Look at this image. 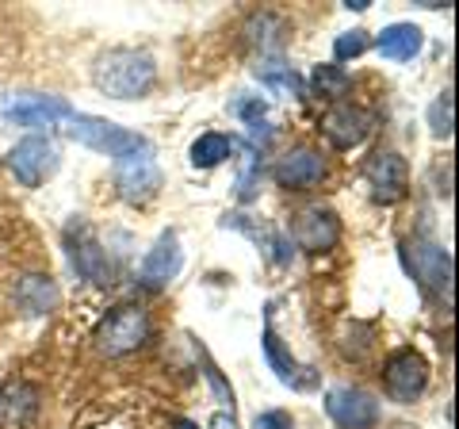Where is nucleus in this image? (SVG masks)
<instances>
[{
	"label": "nucleus",
	"instance_id": "obj_1",
	"mask_svg": "<svg viewBox=\"0 0 459 429\" xmlns=\"http://www.w3.org/2000/svg\"><path fill=\"white\" fill-rule=\"evenodd\" d=\"M92 84L111 100H142L157 84V62L146 50L115 47L96 58Z\"/></svg>",
	"mask_w": 459,
	"mask_h": 429
},
{
	"label": "nucleus",
	"instance_id": "obj_2",
	"mask_svg": "<svg viewBox=\"0 0 459 429\" xmlns=\"http://www.w3.org/2000/svg\"><path fill=\"white\" fill-rule=\"evenodd\" d=\"M402 265L406 273L418 280V288L437 299L440 307L452 311V299H455V265H452V253L440 246L433 238H406L402 241Z\"/></svg>",
	"mask_w": 459,
	"mask_h": 429
},
{
	"label": "nucleus",
	"instance_id": "obj_3",
	"mask_svg": "<svg viewBox=\"0 0 459 429\" xmlns=\"http://www.w3.org/2000/svg\"><path fill=\"white\" fill-rule=\"evenodd\" d=\"M150 334H153L150 314L138 303H123V307H111L104 319L96 322L92 341L104 356H126V353H138L146 346Z\"/></svg>",
	"mask_w": 459,
	"mask_h": 429
},
{
	"label": "nucleus",
	"instance_id": "obj_4",
	"mask_svg": "<svg viewBox=\"0 0 459 429\" xmlns=\"http://www.w3.org/2000/svg\"><path fill=\"white\" fill-rule=\"evenodd\" d=\"M0 116L12 127H27V131H54L57 123L74 119V104L50 92H8L0 104Z\"/></svg>",
	"mask_w": 459,
	"mask_h": 429
},
{
	"label": "nucleus",
	"instance_id": "obj_5",
	"mask_svg": "<svg viewBox=\"0 0 459 429\" xmlns=\"http://www.w3.org/2000/svg\"><path fill=\"white\" fill-rule=\"evenodd\" d=\"M69 138H77L81 146H89L96 153H108V157H126V153L150 150L146 135L126 131V127L111 123V119H100V116H84V111H74V119H69Z\"/></svg>",
	"mask_w": 459,
	"mask_h": 429
},
{
	"label": "nucleus",
	"instance_id": "obj_6",
	"mask_svg": "<svg viewBox=\"0 0 459 429\" xmlns=\"http://www.w3.org/2000/svg\"><path fill=\"white\" fill-rule=\"evenodd\" d=\"M65 250H69V265L77 268L81 280L96 284V288H108L115 284V261L108 257V250L100 246V238L89 223H69L65 226Z\"/></svg>",
	"mask_w": 459,
	"mask_h": 429
},
{
	"label": "nucleus",
	"instance_id": "obj_7",
	"mask_svg": "<svg viewBox=\"0 0 459 429\" xmlns=\"http://www.w3.org/2000/svg\"><path fill=\"white\" fill-rule=\"evenodd\" d=\"M429 388V361L418 349H394L383 361V391L391 403L410 407Z\"/></svg>",
	"mask_w": 459,
	"mask_h": 429
},
{
	"label": "nucleus",
	"instance_id": "obj_8",
	"mask_svg": "<svg viewBox=\"0 0 459 429\" xmlns=\"http://www.w3.org/2000/svg\"><path fill=\"white\" fill-rule=\"evenodd\" d=\"M364 184L376 204L391 207V204H402V199L410 196V165L406 157L398 150H379L368 157L364 165Z\"/></svg>",
	"mask_w": 459,
	"mask_h": 429
},
{
	"label": "nucleus",
	"instance_id": "obj_9",
	"mask_svg": "<svg viewBox=\"0 0 459 429\" xmlns=\"http://www.w3.org/2000/svg\"><path fill=\"white\" fill-rule=\"evenodd\" d=\"M115 188L126 204H150V199L161 192V165L153 162L150 150H138V153H126V157H115Z\"/></svg>",
	"mask_w": 459,
	"mask_h": 429
},
{
	"label": "nucleus",
	"instance_id": "obj_10",
	"mask_svg": "<svg viewBox=\"0 0 459 429\" xmlns=\"http://www.w3.org/2000/svg\"><path fill=\"white\" fill-rule=\"evenodd\" d=\"M318 131L325 135V142L333 150H356L371 138V131H376V111H368L360 104H344L341 100V104H333L318 119Z\"/></svg>",
	"mask_w": 459,
	"mask_h": 429
},
{
	"label": "nucleus",
	"instance_id": "obj_11",
	"mask_svg": "<svg viewBox=\"0 0 459 429\" xmlns=\"http://www.w3.org/2000/svg\"><path fill=\"white\" fill-rule=\"evenodd\" d=\"M291 241L307 253H325L341 241V214L325 204H307L291 214Z\"/></svg>",
	"mask_w": 459,
	"mask_h": 429
},
{
	"label": "nucleus",
	"instance_id": "obj_12",
	"mask_svg": "<svg viewBox=\"0 0 459 429\" xmlns=\"http://www.w3.org/2000/svg\"><path fill=\"white\" fill-rule=\"evenodd\" d=\"M325 414L341 429H376L379 398L364 388H352V383H337V388L325 391Z\"/></svg>",
	"mask_w": 459,
	"mask_h": 429
},
{
	"label": "nucleus",
	"instance_id": "obj_13",
	"mask_svg": "<svg viewBox=\"0 0 459 429\" xmlns=\"http://www.w3.org/2000/svg\"><path fill=\"white\" fill-rule=\"evenodd\" d=\"M8 169L16 173V180L23 184V188H39L42 180L54 177V169H57V146H54L50 138H42V135H27V138H20L16 146H12Z\"/></svg>",
	"mask_w": 459,
	"mask_h": 429
},
{
	"label": "nucleus",
	"instance_id": "obj_14",
	"mask_svg": "<svg viewBox=\"0 0 459 429\" xmlns=\"http://www.w3.org/2000/svg\"><path fill=\"white\" fill-rule=\"evenodd\" d=\"M272 177H276V184L287 188V192H307L325 177V157H322V150H314V146H295L276 162Z\"/></svg>",
	"mask_w": 459,
	"mask_h": 429
},
{
	"label": "nucleus",
	"instance_id": "obj_15",
	"mask_svg": "<svg viewBox=\"0 0 459 429\" xmlns=\"http://www.w3.org/2000/svg\"><path fill=\"white\" fill-rule=\"evenodd\" d=\"M241 35H246V47L256 50L261 58H283V47H287V39H291V23H287V16H280V12L264 8L246 20Z\"/></svg>",
	"mask_w": 459,
	"mask_h": 429
},
{
	"label": "nucleus",
	"instance_id": "obj_16",
	"mask_svg": "<svg viewBox=\"0 0 459 429\" xmlns=\"http://www.w3.org/2000/svg\"><path fill=\"white\" fill-rule=\"evenodd\" d=\"M184 268V250H180V238L165 231L161 238L153 241V250L142 257V268H138V280L146 284V288H165L169 280H177Z\"/></svg>",
	"mask_w": 459,
	"mask_h": 429
},
{
	"label": "nucleus",
	"instance_id": "obj_17",
	"mask_svg": "<svg viewBox=\"0 0 459 429\" xmlns=\"http://www.w3.org/2000/svg\"><path fill=\"white\" fill-rule=\"evenodd\" d=\"M261 346H264V361H268L272 372H276V380H280V383H287V388H295V391L318 388V372H314L310 364H299L295 356L283 349V341L276 337V330H272V319L264 322Z\"/></svg>",
	"mask_w": 459,
	"mask_h": 429
},
{
	"label": "nucleus",
	"instance_id": "obj_18",
	"mask_svg": "<svg viewBox=\"0 0 459 429\" xmlns=\"http://www.w3.org/2000/svg\"><path fill=\"white\" fill-rule=\"evenodd\" d=\"M12 303L27 319H39V314H50L57 307V284L42 273H23L12 280Z\"/></svg>",
	"mask_w": 459,
	"mask_h": 429
},
{
	"label": "nucleus",
	"instance_id": "obj_19",
	"mask_svg": "<svg viewBox=\"0 0 459 429\" xmlns=\"http://www.w3.org/2000/svg\"><path fill=\"white\" fill-rule=\"evenodd\" d=\"M421 42H425V35L418 23H391L379 31L376 50L386 62H413L421 54Z\"/></svg>",
	"mask_w": 459,
	"mask_h": 429
},
{
	"label": "nucleus",
	"instance_id": "obj_20",
	"mask_svg": "<svg viewBox=\"0 0 459 429\" xmlns=\"http://www.w3.org/2000/svg\"><path fill=\"white\" fill-rule=\"evenodd\" d=\"M35 410H39V391L31 388V383L12 380V383H4V388H0V414H4L12 425L35 418Z\"/></svg>",
	"mask_w": 459,
	"mask_h": 429
},
{
	"label": "nucleus",
	"instance_id": "obj_21",
	"mask_svg": "<svg viewBox=\"0 0 459 429\" xmlns=\"http://www.w3.org/2000/svg\"><path fill=\"white\" fill-rule=\"evenodd\" d=\"M256 77H261V84L272 89V92L303 100V81H299V74L283 58H261L256 62Z\"/></svg>",
	"mask_w": 459,
	"mask_h": 429
},
{
	"label": "nucleus",
	"instance_id": "obj_22",
	"mask_svg": "<svg viewBox=\"0 0 459 429\" xmlns=\"http://www.w3.org/2000/svg\"><path fill=\"white\" fill-rule=\"evenodd\" d=\"M234 150H238V142L230 138V135H222V131H207V135H199V138L192 142L188 157H192V165H195V169H214V165H222Z\"/></svg>",
	"mask_w": 459,
	"mask_h": 429
},
{
	"label": "nucleus",
	"instance_id": "obj_23",
	"mask_svg": "<svg viewBox=\"0 0 459 429\" xmlns=\"http://www.w3.org/2000/svg\"><path fill=\"white\" fill-rule=\"evenodd\" d=\"M349 89H352V77L341 66H314V74H310L314 96L329 100V104H341V96H349Z\"/></svg>",
	"mask_w": 459,
	"mask_h": 429
},
{
	"label": "nucleus",
	"instance_id": "obj_24",
	"mask_svg": "<svg viewBox=\"0 0 459 429\" xmlns=\"http://www.w3.org/2000/svg\"><path fill=\"white\" fill-rule=\"evenodd\" d=\"M429 127H433L437 138H452V131H455V100H452V89H444L433 100V108H429Z\"/></svg>",
	"mask_w": 459,
	"mask_h": 429
},
{
	"label": "nucleus",
	"instance_id": "obj_25",
	"mask_svg": "<svg viewBox=\"0 0 459 429\" xmlns=\"http://www.w3.org/2000/svg\"><path fill=\"white\" fill-rule=\"evenodd\" d=\"M371 47V39H368V31H344V35H337V42H333V58L337 62H352V58H360V54Z\"/></svg>",
	"mask_w": 459,
	"mask_h": 429
},
{
	"label": "nucleus",
	"instance_id": "obj_26",
	"mask_svg": "<svg viewBox=\"0 0 459 429\" xmlns=\"http://www.w3.org/2000/svg\"><path fill=\"white\" fill-rule=\"evenodd\" d=\"M253 429H295V418L287 410H261L253 418Z\"/></svg>",
	"mask_w": 459,
	"mask_h": 429
},
{
	"label": "nucleus",
	"instance_id": "obj_27",
	"mask_svg": "<svg viewBox=\"0 0 459 429\" xmlns=\"http://www.w3.org/2000/svg\"><path fill=\"white\" fill-rule=\"evenodd\" d=\"M234 111H238V116L246 119V123H261V119H264V100H238Z\"/></svg>",
	"mask_w": 459,
	"mask_h": 429
},
{
	"label": "nucleus",
	"instance_id": "obj_28",
	"mask_svg": "<svg viewBox=\"0 0 459 429\" xmlns=\"http://www.w3.org/2000/svg\"><path fill=\"white\" fill-rule=\"evenodd\" d=\"M211 429H238V422H234V414H214V418H211Z\"/></svg>",
	"mask_w": 459,
	"mask_h": 429
},
{
	"label": "nucleus",
	"instance_id": "obj_29",
	"mask_svg": "<svg viewBox=\"0 0 459 429\" xmlns=\"http://www.w3.org/2000/svg\"><path fill=\"white\" fill-rule=\"evenodd\" d=\"M172 429H199V425L188 422V418H172Z\"/></svg>",
	"mask_w": 459,
	"mask_h": 429
},
{
	"label": "nucleus",
	"instance_id": "obj_30",
	"mask_svg": "<svg viewBox=\"0 0 459 429\" xmlns=\"http://www.w3.org/2000/svg\"><path fill=\"white\" fill-rule=\"evenodd\" d=\"M371 4V0H349V4H344V8H352V12H364Z\"/></svg>",
	"mask_w": 459,
	"mask_h": 429
}]
</instances>
